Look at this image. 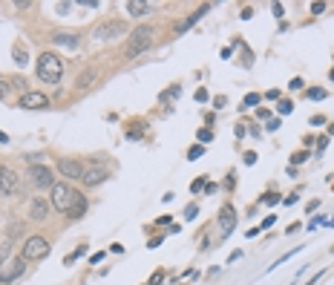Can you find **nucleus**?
<instances>
[{
    "label": "nucleus",
    "instance_id": "nucleus-1",
    "mask_svg": "<svg viewBox=\"0 0 334 285\" xmlns=\"http://www.w3.org/2000/svg\"><path fill=\"white\" fill-rule=\"evenodd\" d=\"M63 75V61L55 52H44L38 55V78L44 84H58Z\"/></svg>",
    "mask_w": 334,
    "mask_h": 285
},
{
    "label": "nucleus",
    "instance_id": "nucleus-2",
    "mask_svg": "<svg viewBox=\"0 0 334 285\" xmlns=\"http://www.w3.org/2000/svg\"><path fill=\"white\" fill-rule=\"evenodd\" d=\"M153 26H139V29H132L130 38H127V58H139L141 52H147L150 46H153Z\"/></svg>",
    "mask_w": 334,
    "mask_h": 285
},
{
    "label": "nucleus",
    "instance_id": "nucleus-3",
    "mask_svg": "<svg viewBox=\"0 0 334 285\" xmlns=\"http://www.w3.org/2000/svg\"><path fill=\"white\" fill-rule=\"evenodd\" d=\"M72 199H75V190L70 185H63V182H55L52 185V207L58 213H70Z\"/></svg>",
    "mask_w": 334,
    "mask_h": 285
},
{
    "label": "nucleus",
    "instance_id": "nucleus-4",
    "mask_svg": "<svg viewBox=\"0 0 334 285\" xmlns=\"http://www.w3.org/2000/svg\"><path fill=\"white\" fill-rule=\"evenodd\" d=\"M49 254V239L46 236H29L23 242V259L26 262H35V259H44Z\"/></svg>",
    "mask_w": 334,
    "mask_h": 285
},
{
    "label": "nucleus",
    "instance_id": "nucleus-5",
    "mask_svg": "<svg viewBox=\"0 0 334 285\" xmlns=\"http://www.w3.org/2000/svg\"><path fill=\"white\" fill-rule=\"evenodd\" d=\"M127 32V23L124 20H104L95 26V38L98 41H113V38H121Z\"/></svg>",
    "mask_w": 334,
    "mask_h": 285
},
{
    "label": "nucleus",
    "instance_id": "nucleus-6",
    "mask_svg": "<svg viewBox=\"0 0 334 285\" xmlns=\"http://www.w3.org/2000/svg\"><path fill=\"white\" fill-rule=\"evenodd\" d=\"M18 190H20L18 173L9 167H0V196H15Z\"/></svg>",
    "mask_w": 334,
    "mask_h": 285
},
{
    "label": "nucleus",
    "instance_id": "nucleus-7",
    "mask_svg": "<svg viewBox=\"0 0 334 285\" xmlns=\"http://www.w3.org/2000/svg\"><path fill=\"white\" fill-rule=\"evenodd\" d=\"M29 179H32V185L35 187H52L55 185V173L44 164H32L29 167Z\"/></svg>",
    "mask_w": 334,
    "mask_h": 285
},
{
    "label": "nucleus",
    "instance_id": "nucleus-8",
    "mask_svg": "<svg viewBox=\"0 0 334 285\" xmlns=\"http://www.w3.org/2000/svg\"><path fill=\"white\" fill-rule=\"evenodd\" d=\"M26 271V259H12V262H3L0 265V282H12V279H18L20 274Z\"/></svg>",
    "mask_w": 334,
    "mask_h": 285
},
{
    "label": "nucleus",
    "instance_id": "nucleus-9",
    "mask_svg": "<svg viewBox=\"0 0 334 285\" xmlns=\"http://www.w3.org/2000/svg\"><path fill=\"white\" fill-rule=\"evenodd\" d=\"M84 164H81L78 159H61L58 161V173L61 176H66V179H84Z\"/></svg>",
    "mask_w": 334,
    "mask_h": 285
},
{
    "label": "nucleus",
    "instance_id": "nucleus-10",
    "mask_svg": "<svg viewBox=\"0 0 334 285\" xmlns=\"http://www.w3.org/2000/svg\"><path fill=\"white\" fill-rule=\"evenodd\" d=\"M233 228H237V210H233V205H225L219 210V231H222V236H228Z\"/></svg>",
    "mask_w": 334,
    "mask_h": 285
},
{
    "label": "nucleus",
    "instance_id": "nucleus-11",
    "mask_svg": "<svg viewBox=\"0 0 334 285\" xmlns=\"http://www.w3.org/2000/svg\"><path fill=\"white\" fill-rule=\"evenodd\" d=\"M107 176H110V173H107L104 167L92 164V167H87V170H84V179H81V182H84L87 187H98L101 182H107Z\"/></svg>",
    "mask_w": 334,
    "mask_h": 285
},
{
    "label": "nucleus",
    "instance_id": "nucleus-12",
    "mask_svg": "<svg viewBox=\"0 0 334 285\" xmlns=\"http://www.w3.org/2000/svg\"><path fill=\"white\" fill-rule=\"evenodd\" d=\"M20 107L23 110H44V107H49V98H46L44 92H26V95L20 98Z\"/></svg>",
    "mask_w": 334,
    "mask_h": 285
},
{
    "label": "nucleus",
    "instance_id": "nucleus-13",
    "mask_svg": "<svg viewBox=\"0 0 334 285\" xmlns=\"http://www.w3.org/2000/svg\"><path fill=\"white\" fill-rule=\"evenodd\" d=\"M46 216H49V202H46V199H32V205H29V219H32V222H44Z\"/></svg>",
    "mask_w": 334,
    "mask_h": 285
},
{
    "label": "nucleus",
    "instance_id": "nucleus-14",
    "mask_svg": "<svg viewBox=\"0 0 334 285\" xmlns=\"http://www.w3.org/2000/svg\"><path fill=\"white\" fill-rule=\"evenodd\" d=\"M84 210H87V196L75 190V199H72V207H70V213H66V216H70V219H81Z\"/></svg>",
    "mask_w": 334,
    "mask_h": 285
},
{
    "label": "nucleus",
    "instance_id": "nucleus-15",
    "mask_svg": "<svg viewBox=\"0 0 334 285\" xmlns=\"http://www.w3.org/2000/svg\"><path fill=\"white\" fill-rule=\"evenodd\" d=\"M52 44H58V46H70V49H75V46L81 44V38H78V35H72V32H55V35H52Z\"/></svg>",
    "mask_w": 334,
    "mask_h": 285
},
{
    "label": "nucleus",
    "instance_id": "nucleus-16",
    "mask_svg": "<svg viewBox=\"0 0 334 285\" xmlns=\"http://www.w3.org/2000/svg\"><path fill=\"white\" fill-rule=\"evenodd\" d=\"M127 12H130L132 18H141V15H147V12H150V3H141V0H130V3H127Z\"/></svg>",
    "mask_w": 334,
    "mask_h": 285
},
{
    "label": "nucleus",
    "instance_id": "nucleus-17",
    "mask_svg": "<svg viewBox=\"0 0 334 285\" xmlns=\"http://www.w3.org/2000/svg\"><path fill=\"white\" fill-rule=\"evenodd\" d=\"M205 12H211V6H202V9H199V12H196V15H190V18H187V20H182V23H179V29H176V32H187V29H190V26H193V23H196V20H199V18H202V15H205Z\"/></svg>",
    "mask_w": 334,
    "mask_h": 285
},
{
    "label": "nucleus",
    "instance_id": "nucleus-18",
    "mask_svg": "<svg viewBox=\"0 0 334 285\" xmlns=\"http://www.w3.org/2000/svg\"><path fill=\"white\" fill-rule=\"evenodd\" d=\"M92 81H95V69H87L78 81H75V89H89L92 87Z\"/></svg>",
    "mask_w": 334,
    "mask_h": 285
},
{
    "label": "nucleus",
    "instance_id": "nucleus-19",
    "mask_svg": "<svg viewBox=\"0 0 334 285\" xmlns=\"http://www.w3.org/2000/svg\"><path fill=\"white\" fill-rule=\"evenodd\" d=\"M306 95L311 101H323L325 98V89H320V87H311V89H306Z\"/></svg>",
    "mask_w": 334,
    "mask_h": 285
},
{
    "label": "nucleus",
    "instance_id": "nucleus-20",
    "mask_svg": "<svg viewBox=\"0 0 334 285\" xmlns=\"http://www.w3.org/2000/svg\"><path fill=\"white\" fill-rule=\"evenodd\" d=\"M9 254H12V242L3 239V242H0V265L6 262V257H9Z\"/></svg>",
    "mask_w": 334,
    "mask_h": 285
},
{
    "label": "nucleus",
    "instance_id": "nucleus-21",
    "mask_svg": "<svg viewBox=\"0 0 334 285\" xmlns=\"http://www.w3.org/2000/svg\"><path fill=\"white\" fill-rule=\"evenodd\" d=\"M259 101H262V95H259V92H251V95H245V104H242V107H256Z\"/></svg>",
    "mask_w": 334,
    "mask_h": 285
},
{
    "label": "nucleus",
    "instance_id": "nucleus-22",
    "mask_svg": "<svg viewBox=\"0 0 334 285\" xmlns=\"http://www.w3.org/2000/svg\"><path fill=\"white\" fill-rule=\"evenodd\" d=\"M202 153H205V147H202V144H193V147H190V150H187V159L193 161V159H199V156H202Z\"/></svg>",
    "mask_w": 334,
    "mask_h": 285
},
{
    "label": "nucleus",
    "instance_id": "nucleus-23",
    "mask_svg": "<svg viewBox=\"0 0 334 285\" xmlns=\"http://www.w3.org/2000/svg\"><path fill=\"white\" fill-rule=\"evenodd\" d=\"M199 141H213V130H208V127H205V130H199Z\"/></svg>",
    "mask_w": 334,
    "mask_h": 285
},
{
    "label": "nucleus",
    "instance_id": "nucleus-24",
    "mask_svg": "<svg viewBox=\"0 0 334 285\" xmlns=\"http://www.w3.org/2000/svg\"><path fill=\"white\" fill-rule=\"evenodd\" d=\"M15 61H18L20 66H23V63H26V52H23V49H20V46H18V49H15Z\"/></svg>",
    "mask_w": 334,
    "mask_h": 285
},
{
    "label": "nucleus",
    "instance_id": "nucleus-25",
    "mask_svg": "<svg viewBox=\"0 0 334 285\" xmlns=\"http://www.w3.org/2000/svg\"><path fill=\"white\" fill-rule=\"evenodd\" d=\"M291 110H294V104H291V101H280V113H282V116H288Z\"/></svg>",
    "mask_w": 334,
    "mask_h": 285
},
{
    "label": "nucleus",
    "instance_id": "nucleus-26",
    "mask_svg": "<svg viewBox=\"0 0 334 285\" xmlns=\"http://www.w3.org/2000/svg\"><path fill=\"white\" fill-rule=\"evenodd\" d=\"M306 159H308V150H303V153H294V159L291 161H294V164H303Z\"/></svg>",
    "mask_w": 334,
    "mask_h": 285
},
{
    "label": "nucleus",
    "instance_id": "nucleus-27",
    "mask_svg": "<svg viewBox=\"0 0 334 285\" xmlns=\"http://www.w3.org/2000/svg\"><path fill=\"white\" fill-rule=\"evenodd\" d=\"M325 12V3H311V15H323Z\"/></svg>",
    "mask_w": 334,
    "mask_h": 285
},
{
    "label": "nucleus",
    "instance_id": "nucleus-28",
    "mask_svg": "<svg viewBox=\"0 0 334 285\" xmlns=\"http://www.w3.org/2000/svg\"><path fill=\"white\" fill-rule=\"evenodd\" d=\"M225 104H228V98H225V95H216V98H213V107H216V110H222Z\"/></svg>",
    "mask_w": 334,
    "mask_h": 285
},
{
    "label": "nucleus",
    "instance_id": "nucleus-29",
    "mask_svg": "<svg viewBox=\"0 0 334 285\" xmlns=\"http://www.w3.org/2000/svg\"><path fill=\"white\" fill-rule=\"evenodd\" d=\"M190 190H193V193H199V190H205V179H196L193 185H190Z\"/></svg>",
    "mask_w": 334,
    "mask_h": 285
},
{
    "label": "nucleus",
    "instance_id": "nucleus-30",
    "mask_svg": "<svg viewBox=\"0 0 334 285\" xmlns=\"http://www.w3.org/2000/svg\"><path fill=\"white\" fill-rule=\"evenodd\" d=\"M196 213H199V207H196V205H187V207H185V216H187V219H193Z\"/></svg>",
    "mask_w": 334,
    "mask_h": 285
},
{
    "label": "nucleus",
    "instance_id": "nucleus-31",
    "mask_svg": "<svg viewBox=\"0 0 334 285\" xmlns=\"http://www.w3.org/2000/svg\"><path fill=\"white\" fill-rule=\"evenodd\" d=\"M277 202H280V196H277V193H268V196H265V205H277Z\"/></svg>",
    "mask_w": 334,
    "mask_h": 285
},
{
    "label": "nucleus",
    "instance_id": "nucleus-32",
    "mask_svg": "<svg viewBox=\"0 0 334 285\" xmlns=\"http://www.w3.org/2000/svg\"><path fill=\"white\" fill-rule=\"evenodd\" d=\"M6 92H9V84H6V81H0V101L6 98Z\"/></svg>",
    "mask_w": 334,
    "mask_h": 285
},
{
    "label": "nucleus",
    "instance_id": "nucleus-33",
    "mask_svg": "<svg viewBox=\"0 0 334 285\" xmlns=\"http://www.w3.org/2000/svg\"><path fill=\"white\" fill-rule=\"evenodd\" d=\"M288 87H291V89H303V78H291Z\"/></svg>",
    "mask_w": 334,
    "mask_h": 285
},
{
    "label": "nucleus",
    "instance_id": "nucleus-34",
    "mask_svg": "<svg viewBox=\"0 0 334 285\" xmlns=\"http://www.w3.org/2000/svg\"><path fill=\"white\" fill-rule=\"evenodd\" d=\"M196 101H208V89H196Z\"/></svg>",
    "mask_w": 334,
    "mask_h": 285
},
{
    "label": "nucleus",
    "instance_id": "nucleus-35",
    "mask_svg": "<svg viewBox=\"0 0 334 285\" xmlns=\"http://www.w3.org/2000/svg\"><path fill=\"white\" fill-rule=\"evenodd\" d=\"M271 9H274V15H277V18H282V12H285V9H282V6H280V3H274Z\"/></svg>",
    "mask_w": 334,
    "mask_h": 285
},
{
    "label": "nucleus",
    "instance_id": "nucleus-36",
    "mask_svg": "<svg viewBox=\"0 0 334 285\" xmlns=\"http://www.w3.org/2000/svg\"><path fill=\"white\" fill-rule=\"evenodd\" d=\"M256 161V153H245V164H254Z\"/></svg>",
    "mask_w": 334,
    "mask_h": 285
},
{
    "label": "nucleus",
    "instance_id": "nucleus-37",
    "mask_svg": "<svg viewBox=\"0 0 334 285\" xmlns=\"http://www.w3.org/2000/svg\"><path fill=\"white\" fill-rule=\"evenodd\" d=\"M0 141H9V138H6V133H0Z\"/></svg>",
    "mask_w": 334,
    "mask_h": 285
},
{
    "label": "nucleus",
    "instance_id": "nucleus-38",
    "mask_svg": "<svg viewBox=\"0 0 334 285\" xmlns=\"http://www.w3.org/2000/svg\"><path fill=\"white\" fill-rule=\"evenodd\" d=\"M331 81H334V69H331Z\"/></svg>",
    "mask_w": 334,
    "mask_h": 285
},
{
    "label": "nucleus",
    "instance_id": "nucleus-39",
    "mask_svg": "<svg viewBox=\"0 0 334 285\" xmlns=\"http://www.w3.org/2000/svg\"><path fill=\"white\" fill-rule=\"evenodd\" d=\"M331 251H334V248H331Z\"/></svg>",
    "mask_w": 334,
    "mask_h": 285
}]
</instances>
